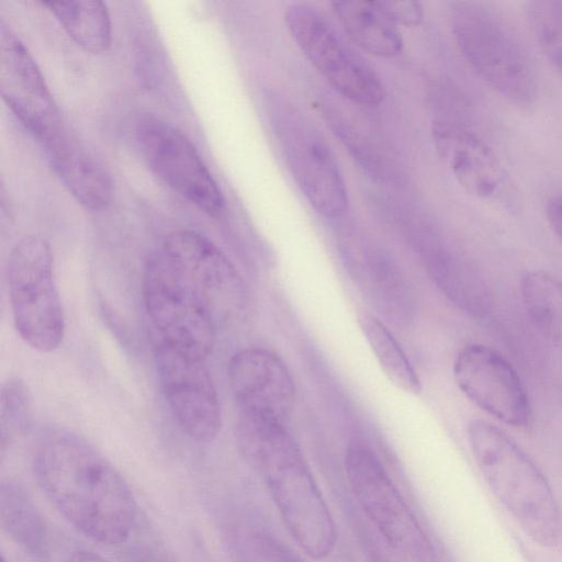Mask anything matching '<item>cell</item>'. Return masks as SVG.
Segmentation results:
<instances>
[{"instance_id":"obj_24","label":"cell","mask_w":562,"mask_h":562,"mask_svg":"<svg viewBox=\"0 0 562 562\" xmlns=\"http://www.w3.org/2000/svg\"><path fill=\"white\" fill-rule=\"evenodd\" d=\"M31 419V393L25 383L18 379H9L1 390L0 435L1 451L21 434Z\"/></svg>"},{"instance_id":"obj_1","label":"cell","mask_w":562,"mask_h":562,"mask_svg":"<svg viewBox=\"0 0 562 562\" xmlns=\"http://www.w3.org/2000/svg\"><path fill=\"white\" fill-rule=\"evenodd\" d=\"M38 485L56 510L86 537L124 543L137 521L136 499L116 468L85 441L58 436L34 459Z\"/></svg>"},{"instance_id":"obj_18","label":"cell","mask_w":562,"mask_h":562,"mask_svg":"<svg viewBox=\"0 0 562 562\" xmlns=\"http://www.w3.org/2000/svg\"><path fill=\"white\" fill-rule=\"evenodd\" d=\"M333 11L350 40L378 57L397 56L403 38L379 1H335Z\"/></svg>"},{"instance_id":"obj_8","label":"cell","mask_w":562,"mask_h":562,"mask_svg":"<svg viewBox=\"0 0 562 562\" xmlns=\"http://www.w3.org/2000/svg\"><path fill=\"white\" fill-rule=\"evenodd\" d=\"M142 293L155 337L206 359L215 344L217 323L161 250L145 263Z\"/></svg>"},{"instance_id":"obj_12","label":"cell","mask_w":562,"mask_h":562,"mask_svg":"<svg viewBox=\"0 0 562 562\" xmlns=\"http://www.w3.org/2000/svg\"><path fill=\"white\" fill-rule=\"evenodd\" d=\"M142 151L154 173L168 187L211 216L220 215L225 200L216 181L190 140L158 120L137 128Z\"/></svg>"},{"instance_id":"obj_26","label":"cell","mask_w":562,"mask_h":562,"mask_svg":"<svg viewBox=\"0 0 562 562\" xmlns=\"http://www.w3.org/2000/svg\"><path fill=\"white\" fill-rule=\"evenodd\" d=\"M252 562H306L283 543L267 535L251 539Z\"/></svg>"},{"instance_id":"obj_23","label":"cell","mask_w":562,"mask_h":562,"mask_svg":"<svg viewBox=\"0 0 562 562\" xmlns=\"http://www.w3.org/2000/svg\"><path fill=\"white\" fill-rule=\"evenodd\" d=\"M527 14L541 52L562 77V2L530 1L527 4Z\"/></svg>"},{"instance_id":"obj_21","label":"cell","mask_w":562,"mask_h":562,"mask_svg":"<svg viewBox=\"0 0 562 562\" xmlns=\"http://www.w3.org/2000/svg\"><path fill=\"white\" fill-rule=\"evenodd\" d=\"M0 499L1 526L7 535L27 553L46 554L47 528L25 491L11 482L2 483Z\"/></svg>"},{"instance_id":"obj_16","label":"cell","mask_w":562,"mask_h":562,"mask_svg":"<svg viewBox=\"0 0 562 562\" xmlns=\"http://www.w3.org/2000/svg\"><path fill=\"white\" fill-rule=\"evenodd\" d=\"M432 135L438 154L468 193L481 199H496L502 194L506 175L482 138L449 121H436Z\"/></svg>"},{"instance_id":"obj_2","label":"cell","mask_w":562,"mask_h":562,"mask_svg":"<svg viewBox=\"0 0 562 562\" xmlns=\"http://www.w3.org/2000/svg\"><path fill=\"white\" fill-rule=\"evenodd\" d=\"M236 436L241 454L261 479L297 547L314 560L328 558L337 544L336 524L285 425L239 416Z\"/></svg>"},{"instance_id":"obj_13","label":"cell","mask_w":562,"mask_h":562,"mask_svg":"<svg viewBox=\"0 0 562 562\" xmlns=\"http://www.w3.org/2000/svg\"><path fill=\"white\" fill-rule=\"evenodd\" d=\"M453 378L461 392L499 422L526 427L531 406L527 391L513 366L495 349L471 344L459 350Z\"/></svg>"},{"instance_id":"obj_3","label":"cell","mask_w":562,"mask_h":562,"mask_svg":"<svg viewBox=\"0 0 562 562\" xmlns=\"http://www.w3.org/2000/svg\"><path fill=\"white\" fill-rule=\"evenodd\" d=\"M473 459L488 488L537 544L558 546L562 539V514L546 475L505 431L473 419L468 427Z\"/></svg>"},{"instance_id":"obj_20","label":"cell","mask_w":562,"mask_h":562,"mask_svg":"<svg viewBox=\"0 0 562 562\" xmlns=\"http://www.w3.org/2000/svg\"><path fill=\"white\" fill-rule=\"evenodd\" d=\"M520 292L533 326L562 348V280L543 270H531L521 277Z\"/></svg>"},{"instance_id":"obj_29","label":"cell","mask_w":562,"mask_h":562,"mask_svg":"<svg viewBox=\"0 0 562 562\" xmlns=\"http://www.w3.org/2000/svg\"><path fill=\"white\" fill-rule=\"evenodd\" d=\"M67 562H108L99 554L91 551H77L72 553Z\"/></svg>"},{"instance_id":"obj_6","label":"cell","mask_w":562,"mask_h":562,"mask_svg":"<svg viewBox=\"0 0 562 562\" xmlns=\"http://www.w3.org/2000/svg\"><path fill=\"white\" fill-rule=\"evenodd\" d=\"M7 271L19 336L40 352L54 351L64 338L65 316L49 244L41 236H24L11 249Z\"/></svg>"},{"instance_id":"obj_17","label":"cell","mask_w":562,"mask_h":562,"mask_svg":"<svg viewBox=\"0 0 562 562\" xmlns=\"http://www.w3.org/2000/svg\"><path fill=\"white\" fill-rule=\"evenodd\" d=\"M50 168L69 193L86 209H104L112 198V183L102 166L63 130L41 143Z\"/></svg>"},{"instance_id":"obj_5","label":"cell","mask_w":562,"mask_h":562,"mask_svg":"<svg viewBox=\"0 0 562 562\" xmlns=\"http://www.w3.org/2000/svg\"><path fill=\"white\" fill-rule=\"evenodd\" d=\"M267 108L281 154L306 201L326 218L342 216L348 193L326 139L306 115L282 97L270 95Z\"/></svg>"},{"instance_id":"obj_22","label":"cell","mask_w":562,"mask_h":562,"mask_svg":"<svg viewBox=\"0 0 562 562\" xmlns=\"http://www.w3.org/2000/svg\"><path fill=\"white\" fill-rule=\"evenodd\" d=\"M358 323L389 380L405 392L418 394L420 379L389 328L370 313L359 314Z\"/></svg>"},{"instance_id":"obj_7","label":"cell","mask_w":562,"mask_h":562,"mask_svg":"<svg viewBox=\"0 0 562 562\" xmlns=\"http://www.w3.org/2000/svg\"><path fill=\"white\" fill-rule=\"evenodd\" d=\"M345 470L359 506L386 543L414 562H434L431 541L374 451L350 441Z\"/></svg>"},{"instance_id":"obj_10","label":"cell","mask_w":562,"mask_h":562,"mask_svg":"<svg viewBox=\"0 0 562 562\" xmlns=\"http://www.w3.org/2000/svg\"><path fill=\"white\" fill-rule=\"evenodd\" d=\"M161 252L199 295L218 324L239 318L248 291L229 258L209 238L189 229L168 234Z\"/></svg>"},{"instance_id":"obj_27","label":"cell","mask_w":562,"mask_h":562,"mask_svg":"<svg viewBox=\"0 0 562 562\" xmlns=\"http://www.w3.org/2000/svg\"><path fill=\"white\" fill-rule=\"evenodd\" d=\"M379 2L396 24L416 26L420 24L424 19V10L418 1L387 0Z\"/></svg>"},{"instance_id":"obj_4","label":"cell","mask_w":562,"mask_h":562,"mask_svg":"<svg viewBox=\"0 0 562 562\" xmlns=\"http://www.w3.org/2000/svg\"><path fill=\"white\" fill-rule=\"evenodd\" d=\"M457 45L480 78L506 101L527 106L537 97V78L524 46L501 15L473 1L449 4Z\"/></svg>"},{"instance_id":"obj_25","label":"cell","mask_w":562,"mask_h":562,"mask_svg":"<svg viewBox=\"0 0 562 562\" xmlns=\"http://www.w3.org/2000/svg\"><path fill=\"white\" fill-rule=\"evenodd\" d=\"M325 115L334 133L341 139L359 167L368 176L381 181L385 180L390 176V168L378 149L336 112L326 111Z\"/></svg>"},{"instance_id":"obj_28","label":"cell","mask_w":562,"mask_h":562,"mask_svg":"<svg viewBox=\"0 0 562 562\" xmlns=\"http://www.w3.org/2000/svg\"><path fill=\"white\" fill-rule=\"evenodd\" d=\"M546 217L553 234L562 244V195L552 196L548 200Z\"/></svg>"},{"instance_id":"obj_14","label":"cell","mask_w":562,"mask_h":562,"mask_svg":"<svg viewBox=\"0 0 562 562\" xmlns=\"http://www.w3.org/2000/svg\"><path fill=\"white\" fill-rule=\"evenodd\" d=\"M0 92L2 99L40 143L63 128L53 97L34 58L0 21Z\"/></svg>"},{"instance_id":"obj_9","label":"cell","mask_w":562,"mask_h":562,"mask_svg":"<svg viewBox=\"0 0 562 562\" xmlns=\"http://www.w3.org/2000/svg\"><path fill=\"white\" fill-rule=\"evenodd\" d=\"M284 22L304 56L339 94L361 105H376L384 99L378 75L316 8L291 3Z\"/></svg>"},{"instance_id":"obj_11","label":"cell","mask_w":562,"mask_h":562,"mask_svg":"<svg viewBox=\"0 0 562 562\" xmlns=\"http://www.w3.org/2000/svg\"><path fill=\"white\" fill-rule=\"evenodd\" d=\"M154 359L161 392L181 430L199 442L214 440L221 430L222 415L205 359L156 337Z\"/></svg>"},{"instance_id":"obj_19","label":"cell","mask_w":562,"mask_h":562,"mask_svg":"<svg viewBox=\"0 0 562 562\" xmlns=\"http://www.w3.org/2000/svg\"><path fill=\"white\" fill-rule=\"evenodd\" d=\"M68 35L86 52L101 54L112 41V24L106 4L98 0L42 1Z\"/></svg>"},{"instance_id":"obj_15","label":"cell","mask_w":562,"mask_h":562,"mask_svg":"<svg viewBox=\"0 0 562 562\" xmlns=\"http://www.w3.org/2000/svg\"><path fill=\"white\" fill-rule=\"evenodd\" d=\"M228 383L239 416L285 425L295 405V385L284 362L258 347L232 356Z\"/></svg>"},{"instance_id":"obj_30","label":"cell","mask_w":562,"mask_h":562,"mask_svg":"<svg viewBox=\"0 0 562 562\" xmlns=\"http://www.w3.org/2000/svg\"><path fill=\"white\" fill-rule=\"evenodd\" d=\"M1 562H7V561H5V559H4L3 557L1 558Z\"/></svg>"}]
</instances>
